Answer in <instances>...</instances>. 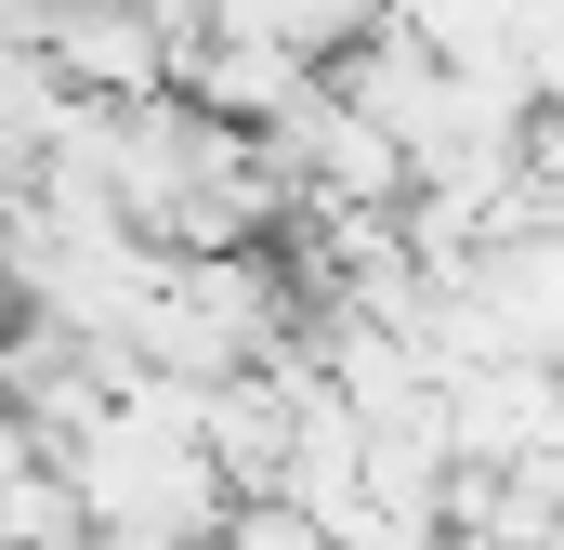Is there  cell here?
I'll return each instance as SVG.
<instances>
[{
  "label": "cell",
  "mask_w": 564,
  "mask_h": 550,
  "mask_svg": "<svg viewBox=\"0 0 564 550\" xmlns=\"http://www.w3.org/2000/svg\"><path fill=\"white\" fill-rule=\"evenodd\" d=\"M368 26H381V0H224L210 13V40H263V53H302V66H341Z\"/></svg>",
  "instance_id": "1"
}]
</instances>
